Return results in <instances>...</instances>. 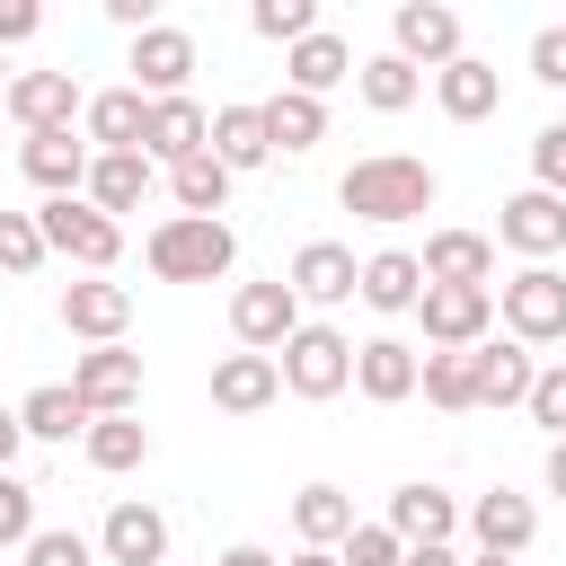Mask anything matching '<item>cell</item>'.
Masks as SVG:
<instances>
[{
  "label": "cell",
  "mask_w": 566,
  "mask_h": 566,
  "mask_svg": "<svg viewBox=\"0 0 566 566\" xmlns=\"http://www.w3.org/2000/svg\"><path fill=\"white\" fill-rule=\"evenodd\" d=\"M433 195H442V177H433L424 159H407V150H371V159H354L345 186H336V203H345L354 221H416V212H433Z\"/></svg>",
  "instance_id": "cell-1"
},
{
  "label": "cell",
  "mask_w": 566,
  "mask_h": 566,
  "mask_svg": "<svg viewBox=\"0 0 566 566\" xmlns=\"http://www.w3.org/2000/svg\"><path fill=\"white\" fill-rule=\"evenodd\" d=\"M142 265H150L159 283H212V274H230V265H239V230H230V221L168 212V221H150Z\"/></svg>",
  "instance_id": "cell-2"
},
{
  "label": "cell",
  "mask_w": 566,
  "mask_h": 566,
  "mask_svg": "<svg viewBox=\"0 0 566 566\" xmlns=\"http://www.w3.org/2000/svg\"><path fill=\"white\" fill-rule=\"evenodd\" d=\"M274 371H283V389L292 398H336V389H354V336L345 327H327V318H301L292 327V345L274 354Z\"/></svg>",
  "instance_id": "cell-3"
},
{
  "label": "cell",
  "mask_w": 566,
  "mask_h": 566,
  "mask_svg": "<svg viewBox=\"0 0 566 566\" xmlns=\"http://www.w3.org/2000/svg\"><path fill=\"white\" fill-rule=\"evenodd\" d=\"M35 230H44V256H71L80 274H106V265L124 256V221H106V212L80 203V195L35 203Z\"/></svg>",
  "instance_id": "cell-4"
},
{
  "label": "cell",
  "mask_w": 566,
  "mask_h": 566,
  "mask_svg": "<svg viewBox=\"0 0 566 566\" xmlns=\"http://www.w3.org/2000/svg\"><path fill=\"white\" fill-rule=\"evenodd\" d=\"M416 318H424V345L433 354H469L495 327V283H424Z\"/></svg>",
  "instance_id": "cell-5"
},
{
  "label": "cell",
  "mask_w": 566,
  "mask_h": 566,
  "mask_svg": "<svg viewBox=\"0 0 566 566\" xmlns=\"http://www.w3.org/2000/svg\"><path fill=\"white\" fill-rule=\"evenodd\" d=\"M495 310H504V336L513 345H566V274L557 265H522L495 292Z\"/></svg>",
  "instance_id": "cell-6"
},
{
  "label": "cell",
  "mask_w": 566,
  "mask_h": 566,
  "mask_svg": "<svg viewBox=\"0 0 566 566\" xmlns=\"http://www.w3.org/2000/svg\"><path fill=\"white\" fill-rule=\"evenodd\" d=\"M71 398L88 407V424H97V416H133V407H142V354H133V345H88V354L71 363Z\"/></svg>",
  "instance_id": "cell-7"
},
{
  "label": "cell",
  "mask_w": 566,
  "mask_h": 566,
  "mask_svg": "<svg viewBox=\"0 0 566 566\" xmlns=\"http://www.w3.org/2000/svg\"><path fill=\"white\" fill-rule=\"evenodd\" d=\"M292 327H301V301H292V283L274 274V283H239L230 292V336H239V354H283L292 345Z\"/></svg>",
  "instance_id": "cell-8"
},
{
  "label": "cell",
  "mask_w": 566,
  "mask_h": 566,
  "mask_svg": "<svg viewBox=\"0 0 566 566\" xmlns=\"http://www.w3.org/2000/svg\"><path fill=\"white\" fill-rule=\"evenodd\" d=\"M389 53H398L407 71H442V62H460V9H442V0H398V18H389Z\"/></svg>",
  "instance_id": "cell-9"
},
{
  "label": "cell",
  "mask_w": 566,
  "mask_h": 566,
  "mask_svg": "<svg viewBox=\"0 0 566 566\" xmlns=\"http://www.w3.org/2000/svg\"><path fill=\"white\" fill-rule=\"evenodd\" d=\"M0 115L18 124V142L27 133H71L80 124V88H71V71H18L0 88Z\"/></svg>",
  "instance_id": "cell-10"
},
{
  "label": "cell",
  "mask_w": 566,
  "mask_h": 566,
  "mask_svg": "<svg viewBox=\"0 0 566 566\" xmlns=\"http://www.w3.org/2000/svg\"><path fill=\"white\" fill-rule=\"evenodd\" d=\"M495 239H504L513 256H531V265H548V256L566 248V195H539V186H522V195H504V203H495Z\"/></svg>",
  "instance_id": "cell-11"
},
{
  "label": "cell",
  "mask_w": 566,
  "mask_h": 566,
  "mask_svg": "<svg viewBox=\"0 0 566 566\" xmlns=\"http://www.w3.org/2000/svg\"><path fill=\"white\" fill-rule=\"evenodd\" d=\"M124 71H133L142 97H186V80H195V35H186V27H142Z\"/></svg>",
  "instance_id": "cell-12"
},
{
  "label": "cell",
  "mask_w": 566,
  "mask_h": 566,
  "mask_svg": "<svg viewBox=\"0 0 566 566\" xmlns=\"http://www.w3.org/2000/svg\"><path fill=\"white\" fill-rule=\"evenodd\" d=\"M407 548H451V531H460V504H451V486H424V478H407V486H389V513H380Z\"/></svg>",
  "instance_id": "cell-13"
},
{
  "label": "cell",
  "mask_w": 566,
  "mask_h": 566,
  "mask_svg": "<svg viewBox=\"0 0 566 566\" xmlns=\"http://www.w3.org/2000/svg\"><path fill=\"white\" fill-rule=\"evenodd\" d=\"M150 177H159V168H150L142 150H88L80 203H97L106 221H115V212H142V203H150Z\"/></svg>",
  "instance_id": "cell-14"
},
{
  "label": "cell",
  "mask_w": 566,
  "mask_h": 566,
  "mask_svg": "<svg viewBox=\"0 0 566 566\" xmlns=\"http://www.w3.org/2000/svg\"><path fill=\"white\" fill-rule=\"evenodd\" d=\"M283 283H292V301H301V310H310V301H318V310H336V301H354L363 265H354V248H345V239H310V248L292 256V274H283Z\"/></svg>",
  "instance_id": "cell-15"
},
{
  "label": "cell",
  "mask_w": 566,
  "mask_h": 566,
  "mask_svg": "<svg viewBox=\"0 0 566 566\" xmlns=\"http://www.w3.org/2000/svg\"><path fill=\"white\" fill-rule=\"evenodd\" d=\"M460 522H469V539H478L486 557H522V548L539 539V513H531V495H513V486H486Z\"/></svg>",
  "instance_id": "cell-16"
},
{
  "label": "cell",
  "mask_w": 566,
  "mask_h": 566,
  "mask_svg": "<svg viewBox=\"0 0 566 566\" xmlns=\"http://www.w3.org/2000/svg\"><path fill=\"white\" fill-rule=\"evenodd\" d=\"M97 557H106V566H159V557H168V513L142 504V495H124V504L106 513V531H97Z\"/></svg>",
  "instance_id": "cell-17"
},
{
  "label": "cell",
  "mask_w": 566,
  "mask_h": 566,
  "mask_svg": "<svg viewBox=\"0 0 566 566\" xmlns=\"http://www.w3.org/2000/svg\"><path fill=\"white\" fill-rule=\"evenodd\" d=\"M62 327L88 336V345H124V327H133V292L106 283V274H88V283L62 292Z\"/></svg>",
  "instance_id": "cell-18"
},
{
  "label": "cell",
  "mask_w": 566,
  "mask_h": 566,
  "mask_svg": "<svg viewBox=\"0 0 566 566\" xmlns=\"http://www.w3.org/2000/svg\"><path fill=\"white\" fill-rule=\"evenodd\" d=\"M433 106H442L451 124H486V115L504 106V80H495V62H478V53L442 62V71H433Z\"/></svg>",
  "instance_id": "cell-19"
},
{
  "label": "cell",
  "mask_w": 566,
  "mask_h": 566,
  "mask_svg": "<svg viewBox=\"0 0 566 566\" xmlns=\"http://www.w3.org/2000/svg\"><path fill=\"white\" fill-rule=\"evenodd\" d=\"M203 133H212V115H203L195 97H150L142 159H150V168H177V159H195V150H203Z\"/></svg>",
  "instance_id": "cell-20"
},
{
  "label": "cell",
  "mask_w": 566,
  "mask_h": 566,
  "mask_svg": "<svg viewBox=\"0 0 566 566\" xmlns=\"http://www.w3.org/2000/svg\"><path fill=\"white\" fill-rule=\"evenodd\" d=\"M18 168H27V186L53 203V195H80V177H88V142L80 133H27L18 142Z\"/></svg>",
  "instance_id": "cell-21"
},
{
  "label": "cell",
  "mask_w": 566,
  "mask_h": 566,
  "mask_svg": "<svg viewBox=\"0 0 566 566\" xmlns=\"http://www.w3.org/2000/svg\"><path fill=\"white\" fill-rule=\"evenodd\" d=\"M531 345H513V336H486V345H469V380H478V407H522L531 398Z\"/></svg>",
  "instance_id": "cell-22"
},
{
  "label": "cell",
  "mask_w": 566,
  "mask_h": 566,
  "mask_svg": "<svg viewBox=\"0 0 566 566\" xmlns=\"http://www.w3.org/2000/svg\"><path fill=\"white\" fill-rule=\"evenodd\" d=\"M274 398H283L274 354H221V363H212V407H221V416H265Z\"/></svg>",
  "instance_id": "cell-23"
},
{
  "label": "cell",
  "mask_w": 566,
  "mask_h": 566,
  "mask_svg": "<svg viewBox=\"0 0 566 566\" xmlns=\"http://www.w3.org/2000/svg\"><path fill=\"white\" fill-rule=\"evenodd\" d=\"M336 80H354V44L336 35V27H318V35H301L292 53H283V88H301V97H318L327 106V88Z\"/></svg>",
  "instance_id": "cell-24"
},
{
  "label": "cell",
  "mask_w": 566,
  "mask_h": 566,
  "mask_svg": "<svg viewBox=\"0 0 566 566\" xmlns=\"http://www.w3.org/2000/svg\"><path fill=\"white\" fill-rule=\"evenodd\" d=\"M142 124H150V97H142V88H97V97H80V142H97V150H142Z\"/></svg>",
  "instance_id": "cell-25"
},
{
  "label": "cell",
  "mask_w": 566,
  "mask_h": 566,
  "mask_svg": "<svg viewBox=\"0 0 566 566\" xmlns=\"http://www.w3.org/2000/svg\"><path fill=\"white\" fill-rule=\"evenodd\" d=\"M354 301H363V310H380V318H407V310L424 301V265H416L407 248H380V256H363Z\"/></svg>",
  "instance_id": "cell-26"
},
{
  "label": "cell",
  "mask_w": 566,
  "mask_h": 566,
  "mask_svg": "<svg viewBox=\"0 0 566 566\" xmlns=\"http://www.w3.org/2000/svg\"><path fill=\"white\" fill-rule=\"evenodd\" d=\"M416 345H398V336H371V345H354V389L371 398V407H398V398H416Z\"/></svg>",
  "instance_id": "cell-27"
},
{
  "label": "cell",
  "mask_w": 566,
  "mask_h": 566,
  "mask_svg": "<svg viewBox=\"0 0 566 566\" xmlns=\"http://www.w3.org/2000/svg\"><path fill=\"white\" fill-rule=\"evenodd\" d=\"M256 115H265V142H274L283 159H301V150H318V142H327V106H318V97H301V88H274Z\"/></svg>",
  "instance_id": "cell-28"
},
{
  "label": "cell",
  "mask_w": 566,
  "mask_h": 566,
  "mask_svg": "<svg viewBox=\"0 0 566 566\" xmlns=\"http://www.w3.org/2000/svg\"><path fill=\"white\" fill-rule=\"evenodd\" d=\"M203 150H212L230 177H248V168H265V159H274V142H265V115H256V106H221V115H212V133H203Z\"/></svg>",
  "instance_id": "cell-29"
},
{
  "label": "cell",
  "mask_w": 566,
  "mask_h": 566,
  "mask_svg": "<svg viewBox=\"0 0 566 566\" xmlns=\"http://www.w3.org/2000/svg\"><path fill=\"white\" fill-rule=\"evenodd\" d=\"M416 265H424V283H486V274H495V239H478V230H433Z\"/></svg>",
  "instance_id": "cell-30"
},
{
  "label": "cell",
  "mask_w": 566,
  "mask_h": 566,
  "mask_svg": "<svg viewBox=\"0 0 566 566\" xmlns=\"http://www.w3.org/2000/svg\"><path fill=\"white\" fill-rule=\"evenodd\" d=\"M292 531H301V548H336V539L354 531V495L327 486V478H310V486L292 495Z\"/></svg>",
  "instance_id": "cell-31"
},
{
  "label": "cell",
  "mask_w": 566,
  "mask_h": 566,
  "mask_svg": "<svg viewBox=\"0 0 566 566\" xmlns=\"http://www.w3.org/2000/svg\"><path fill=\"white\" fill-rule=\"evenodd\" d=\"M18 424H27V442H71V433H88V407L71 398V380H44L18 398Z\"/></svg>",
  "instance_id": "cell-32"
},
{
  "label": "cell",
  "mask_w": 566,
  "mask_h": 566,
  "mask_svg": "<svg viewBox=\"0 0 566 566\" xmlns=\"http://www.w3.org/2000/svg\"><path fill=\"white\" fill-rule=\"evenodd\" d=\"M80 451H88V469L124 478V469H142V460H150V424H142V416H97V424L80 433Z\"/></svg>",
  "instance_id": "cell-33"
},
{
  "label": "cell",
  "mask_w": 566,
  "mask_h": 566,
  "mask_svg": "<svg viewBox=\"0 0 566 566\" xmlns=\"http://www.w3.org/2000/svg\"><path fill=\"white\" fill-rule=\"evenodd\" d=\"M354 88H363L371 115H407V106L424 97V71H407L398 53H371V62H354Z\"/></svg>",
  "instance_id": "cell-34"
},
{
  "label": "cell",
  "mask_w": 566,
  "mask_h": 566,
  "mask_svg": "<svg viewBox=\"0 0 566 566\" xmlns=\"http://www.w3.org/2000/svg\"><path fill=\"white\" fill-rule=\"evenodd\" d=\"M168 195H177V212L221 221V203H230V168H221L212 150H195V159H177V168H168Z\"/></svg>",
  "instance_id": "cell-35"
},
{
  "label": "cell",
  "mask_w": 566,
  "mask_h": 566,
  "mask_svg": "<svg viewBox=\"0 0 566 566\" xmlns=\"http://www.w3.org/2000/svg\"><path fill=\"white\" fill-rule=\"evenodd\" d=\"M416 389L442 407V416H469L478 407V380H469V354H424L416 363Z\"/></svg>",
  "instance_id": "cell-36"
},
{
  "label": "cell",
  "mask_w": 566,
  "mask_h": 566,
  "mask_svg": "<svg viewBox=\"0 0 566 566\" xmlns=\"http://www.w3.org/2000/svg\"><path fill=\"white\" fill-rule=\"evenodd\" d=\"M248 27H256L265 44H283V53H292L301 35H318V0H256V9H248Z\"/></svg>",
  "instance_id": "cell-37"
},
{
  "label": "cell",
  "mask_w": 566,
  "mask_h": 566,
  "mask_svg": "<svg viewBox=\"0 0 566 566\" xmlns=\"http://www.w3.org/2000/svg\"><path fill=\"white\" fill-rule=\"evenodd\" d=\"M522 416H531L548 442H566V363H539V371H531V398H522Z\"/></svg>",
  "instance_id": "cell-38"
},
{
  "label": "cell",
  "mask_w": 566,
  "mask_h": 566,
  "mask_svg": "<svg viewBox=\"0 0 566 566\" xmlns=\"http://www.w3.org/2000/svg\"><path fill=\"white\" fill-rule=\"evenodd\" d=\"M35 265H44L35 212H9V203H0V274H35Z\"/></svg>",
  "instance_id": "cell-39"
},
{
  "label": "cell",
  "mask_w": 566,
  "mask_h": 566,
  "mask_svg": "<svg viewBox=\"0 0 566 566\" xmlns=\"http://www.w3.org/2000/svg\"><path fill=\"white\" fill-rule=\"evenodd\" d=\"M407 557V539L389 531V522H354L345 539H336V566H398Z\"/></svg>",
  "instance_id": "cell-40"
},
{
  "label": "cell",
  "mask_w": 566,
  "mask_h": 566,
  "mask_svg": "<svg viewBox=\"0 0 566 566\" xmlns=\"http://www.w3.org/2000/svg\"><path fill=\"white\" fill-rule=\"evenodd\" d=\"M18 557H27V566H97V539H80V531H62V522H53V531L35 522V539H27Z\"/></svg>",
  "instance_id": "cell-41"
},
{
  "label": "cell",
  "mask_w": 566,
  "mask_h": 566,
  "mask_svg": "<svg viewBox=\"0 0 566 566\" xmlns=\"http://www.w3.org/2000/svg\"><path fill=\"white\" fill-rule=\"evenodd\" d=\"M531 186L539 195H566V115L531 133Z\"/></svg>",
  "instance_id": "cell-42"
},
{
  "label": "cell",
  "mask_w": 566,
  "mask_h": 566,
  "mask_svg": "<svg viewBox=\"0 0 566 566\" xmlns=\"http://www.w3.org/2000/svg\"><path fill=\"white\" fill-rule=\"evenodd\" d=\"M27 539H35V486L9 469L0 478V548H27Z\"/></svg>",
  "instance_id": "cell-43"
},
{
  "label": "cell",
  "mask_w": 566,
  "mask_h": 566,
  "mask_svg": "<svg viewBox=\"0 0 566 566\" xmlns=\"http://www.w3.org/2000/svg\"><path fill=\"white\" fill-rule=\"evenodd\" d=\"M531 80L539 88H566V27H539L531 35Z\"/></svg>",
  "instance_id": "cell-44"
},
{
  "label": "cell",
  "mask_w": 566,
  "mask_h": 566,
  "mask_svg": "<svg viewBox=\"0 0 566 566\" xmlns=\"http://www.w3.org/2000/svg\"><path fill=\"white\" fill-rule=\"evenodd\" d=\"M35 27H44V9H35V0H0V53H9V44H27Z\"/></svg>",
  "instance_id": "cell-45"
},
{
  "label": "cell",
  "mask_w": 566,
  "mask_h": 566,
  "mask_svg": "<svg viewBox=\"0 0 566 566\" xmlns=\"http://www.w3.org/2000/svg\"><path fill=\"white\" fill-rule=\"evenodd\" d=\"M18 451H27V424H18V407H0V478L18 469Z\"/></svg>",
  "instance_id": "cell-46"
},
{
  "label": "cell",
  "mask_w": 566,
  "mask_h": 566,
  "mask_svg": "<svg viewBox=\"0 0 566 566\" xmlns=\"http://www.w3.org/2000/svg\"><path fill=\"white\" fill-rule=\"evenodd\" d=\"M212 566H283V557H274V548H256V539H230Z\"/></svg>",
  "instance_id": "cell-47"
},
{
  "label": "cell",
  "mask_w": 566,
  "mask_h": 566,
  "mask_svg": "<svg viewBox=\"0 0 566 566\" xmlns=\"http://www.w3.org/2000/svg\"><path fill=\"white\" fill-rule=\"evenodd\" d=\"M398 566H460V557H451V548H407Z\"/></svg>",
  "instance_id": "cell-48"
},
{
  "label": "cell",
  "mask_w": 566,
  "mask_h": 566,
  "mask_svg": "<svg viewBox=\"0 0 566 566\" xmlns=\"http://www.w3.org/2000/svg\"><path fill=\"white\" fill-rule=\"evenodd\" d=\"M548 495H566V442H548Z\"/></svg>",
  "instance_id": "cell-49"
},
{
  "label": "cell",
  "mask_w": 566,
  "mask_h": 566,
  "mask_svg": "<svg viewBox=\"0 0 566 566\" xmlns=\"http://www.w3.org/2000/svg\"><path fill=\"white\" fill-rule=\"evenodd\" d=\"M283 566H336V548H292Z\"/></svg>",
  "instance_id": "cell-50"
},
{
  "label": "cell",
  "mask_w": 566,
  "mask_h": 566,
  "mask_svg": "<svg viewBox=\"0 0 566 566\" xmlns=\"http://www.w3.org/2000/svg\"><path fill=\"white\" fill-rule=\"evenodd\" d=\"M460 566H522V557H486V548H478V557H460Z\"/></svg>",
  "instance_id": "cell-51"
},
{
  "label": "cell",
  "mask_w": 566,
  "mask_h": 566,
  "mask_svg": "<svg viewBox=\"0 0 566 566\" xmlns=\"http://www.w3.org/2000/svg\"><path fill=\"white\" fill-rule=\"evenodd\" d=\"M0 71H9V62H0ZM0 88H9V80H0Z\"/></svg>",
  "instance_id": "cell-52"
},
{
  "label": "cell",
  "mask_w": 566,
  "mask_h": 566,
  "mask_svg": "<svg viewBox=\"0 0 566 566\" xmlns=\"http://www.w3.org/2000/svg\"><path fill=\"white\" fill-rule=\"evenodd\" d=\"M0 124H9V115H0Z\"/></svg>",
  "instance_id": "cell-53"
}]
</instances>
